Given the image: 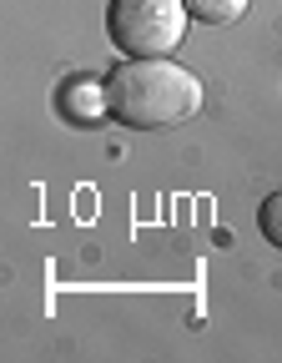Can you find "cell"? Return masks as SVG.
<instances>
[{
	"label": "cell",
	"instance_id": "cell-1",
	"mask_svg": "<svg viewBox=\"0 0 282 363\" xmlns=\"http://www.w3.org/2000/svg\"><path fill=\"white\" fill-rule=\"evenodd\" d=\"M106 106L131 131H167L202 111V81L167 56L121 61L106 76Z\"/></svg>",
	"mask_w": 282,
	"mask_h": 363
},
{
	"label": "cell",
	"instance_id": "cell-2",
	"mask_svg": "<svg viewBox=\"0 0 282 363\" xmlns=\"http://www.w3.org/2000/svg\"><path fill=\"white\" fill-rule=\"evenodd\" d=\"M186 0H111L106 6V35L126 61L171 56L186 35Z\"/></svg>",
	"mask_w": 282,
	"mask_h": 363
},
{
	"label": "cell",
	"instance_id": "cell-3",
	"mask_svg": "<svg viewBox=\"0 0 282 363\" xmlns=\"http://www.w3.org/2000/svg\"><path fill=\"white\" fill-rule=\"evenodd\" d=\"M61 111H66V121H76V126H96L101 116H111L106 86H96L91 76H71V81L61 86Z\"/></svg>",
	"mask_w": 282,
	"mask_h": 363
},
{
	"label": "cell",
	"instance_id": "cell-4",
	"mask_svg": "<svg viewBox=\"0 0 282 363\" xmlns=\"http://www.w3.org/2000/svg\"><path fill=\"white\" fill-rule=\"evenodd\" d=\"M252 0H186V11H192V21L202 26H237L247 16Z\"/></svg>",
	"mask_w": 282,
	"mask_h": 363
},
{
	"label": "cell",
	"instance_id": "cell-5",
	"mask_svg": "<svg viewBox=\"0 0 282 363\" xmlns=\"http://www.w3.org/2000/svg\"><path fill=\"white\" fill-rule=\"evenodd\" d=\"M257 227H262V238H267L272 247H282V187L262 197V207H257Z\"/></svg>",
	"mask_w": 282,
	"mask_h": 363
}]
</instances>
